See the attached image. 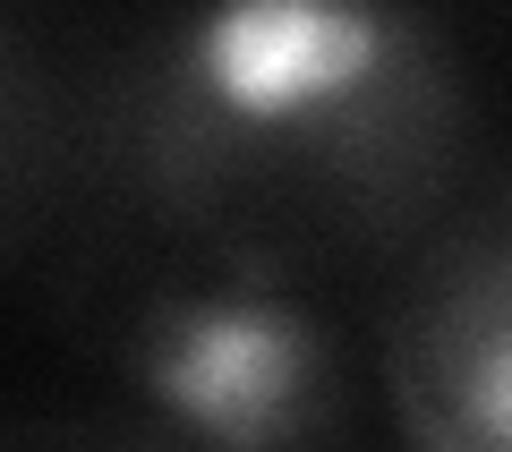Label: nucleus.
<instances>
[{
	"instance_id": "1",
	"label": "nucleus",
	"mask_w": 512,
	"mask_h": 452,
	"mask_svg": "<svg viewBox=\"0 0 512 452\" xmlns=\"http://www.w3.org/2000/svg\"><path fill=\"white\" fill-rule=\"evenodd\" d=\"M77 214L239 273L367 299L512 163L487 43L376 0L60 9Z\"/></svg>"
},
{
	"instance_id": "2",
	"label": "nucleus",
	"mask_w": 512,
	"mask_h": 452,
	"mask_svg": "<svg viewBox=\"0 0 512 452\" xmlns=\"http://www.w3.org/2000/svg\"><path fill=\"white\" fill-rule=\"evenodd\" d=\"M35 308L86 367V401L163 452H367L376 359L342 290L69 222L35 265Z\"/></svg>"
},
{
	"instance_id": "3",
	"label": "nucleus",
	"mask_w": 512,
	"mask_h": 452,
	"mask_svg": "<svg viewBox=\"0 0 512 452\" xmlns=\"http://www.w3.org/2000/svg\"><path fill=\"white\" fill-rule=\"evenodd\" d=\"M402 452H512V163L359 299Z\"/></svg>"
},
{
	"instance_id": "4",
	"label": "nucleus",
	"mask_w": 512,
	"mask_h": 452,
	"mask_svg": "<svg viewBox=\"0 0 512 452\" xmlns=\"http://www.w3.org/2000/svg\"><path fill=\"white\" fill-rule=\"evenodd\" d=\"M77 214V86L60 9L0 0V282H35Z\"/></svg>"
},
{
	"instance_id": "5",
	"label": "nucleus",
	"mask_w": 512,
	"mask_h": 452,
	"mask_svg": "<svg viewBox=\"0 0 512 452\" xmlns=\"http://www.w3.org/2000/svg\"><path fill=\"white\" fill-rule=\"evenodd\" d=\"M0 452H163V444H146L120 410L86 393H18L0 401Z\"/></svg>"
}]
</instances>
